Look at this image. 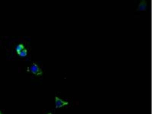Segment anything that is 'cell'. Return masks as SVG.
Wrapping results in <instances>:
<instances>
[{
    "mask_svg": "<svg viewBox=\"0 0 152 114\" xmlns=\"http://www.w3.org/2000/svg\"><path fill=\"white\" fill-rule=\"evenodd\" d=\"M55 99L56 108H61L64 106L67 105L68 104V102L63 101L58 97L56 96L55 97Z\"/></svg>",
    "mask_w": 152,
    "mask_h": 114,
    "instance_id": "1",
    "label": "cell"
},
{
    "mask_svg": "<svg viewBox=\"0 0 152 114\" xmlns=\"http://www.w3.org/2000/svg\"><path fill=\"white\" fill-rule=\"evenodd\" d=\"M30 69L31 72L34 75H40L42 74V70H41L37 65L35 63H33V64L32 65Z\"/></svg>",
    "mask_w": 152,
    "mask_h": 114,
    "instance_id": "2",
    "label": "cell"
},
{
    "mask_svg": "<svg viewBox=\"0 0 152 114\" xmlns=\"http://www.w3.org/2000/svg\"><path fill=\"white\" fill-rule=\"evenodd\" d=\"M147 6V2L146 1H142L139 3L137 11H144L146 10Z\"/></svg>",
    "mask_w": 152,
    "mask_h": 114,
    "instance_id": "3",
    "label": "cell"
},
{
    "mask_svg": "<svg viewBox=\"0 0 152 114\" xmlns=\"http://www.w3.org/2000/svg\"><path fill=\"white\" fill-rule=\"evenodd\" d=\"M27 51L26 49H24L19 52H18V54L21 57L26 56L27 55Z\"/></svg>",
    "mask_w": 152,
    "mask_h": 114,
    "instance_id": "4",
    "label": "cell"
},
{
    "mask_svg": "<svg viewBox=\"0 0 152 114\" xmlns=\"http://www.w3.org/2000/svg\"><path fill=\"white\" fill-rule=\"evenodd\" d=\"M24 48H25V47H24V46L23 44H19V45L17 46V48H16V50H17V53L21 51L22 50H23L24 49H25Z\"/></svg>",
    "mask_w": 152,
    "mask_h": 114,
    "instance_id": "5",
    "label": "cell"
},
{
    "mask_svg": "<svg viewBox=\"0 0 152 114\" xmlns=\"http://www.w3.org/2000/svg\"><path fill=\"white\" fill-rule=\"evenodd\" d=\"M47 114H52V113H48Z\"/></svg>",
    "mask_w": 152,
    "mask_h": 114,
    "instance_id": "6",
    "label": "cell"
},
{
    "mask_svg": "<svg viewBox=\"0 0 152 114\" xmlns=\"http://www.w3.org/2000/svg\"><path fill=\"white\" fill-rule=\"evenodd\" d=\"M0 114H2V112H1V111H0Z\"/></svg>",
    "mask_w": 152,
    "mask_h": 114,
    "instance_id": "7",
    "label": "cell"
}]
</instances>
